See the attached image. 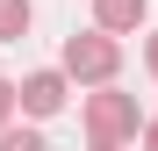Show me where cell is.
<instances>
[{
    "mask_svg": "<svg viewBox=\"0 0 158 151\" xmlns=\"http://www.w3.org/2000/svg\"><path fill=\"white\" fill-rule=\"evenodd\" d=\"M65 72L79 86H115V72H122V43L108 29H86V36H65Z\"/></svg>",
    "mask_w": 158,
    "mask_h": 151,
    "instance_id": "6da1fadb",
    "label": "cell"
},
{
    "mask_svg": "<svg viewBox=\"0 0 158 151\" xmlns=\"http://www.w3.org/2000/svg\"><path fill=\"white\" fill-rule=\"evenodd\" d=\"M86 137H94V144H115V151H122V137H144L137 94H115V86L86 94Z\"/></svg>",
    "mask_w": 158,
    "mask_h": 151,
    "instance_id": "7a4b0ae2",
    "label": "cell"
},
{
    "mask_svg": "<svg viewBox=\"0 0 158 151\" xmlns=\"http://www.w3.org/2000/svg\"><path fill=\"white\" fill-rule=\"evenodd\" d=\"M65 94H72V72L58 65V72H29V79H22V115H58L65 108Z\"/></svg>",
    "mask_w": 158,
    "mask_h": 151,
    "instance_id": "3957f363",
    "label": "cell"
},
{
    "mask_svg": "<svg viewBox=\"0 0 158 151\" xmlns=\"http://www.w3.org/2000/svg\"><path fill=\"white\" fill-rule=\"evenodd\" d=\"M144 22H151V0H94V29H108V36H129Z\"/></svg>",
    "mask_w": 158,
    "mask_h": 151,
    "instance_id": "277c9868",
    "label": "cell"
},
{
    "mask_svg": "<svg viewBox=\"0 0 158 151\" xmlns=\"http://www.w3.org/2000/svg\"><path fill=\"white\" fill-rule=\"evenodd\" d=\"M29 22H36L29 0H0V43H22V36H29Z\"/></svg>",
    "mask_w": 158,
    "mask_h": 151,
    "instance_id": "5b68a950",
    "label": "cell"
},
{
    "mask_svg": "<svg viewBox=\"0 0 158 151\" xmlns=\"http://www.w3.org/2000/svg\"><path fill=\"white\" fill-rule=\"evenodd\" d=\"M0 151H50L43 130H0Z\"/></svg>",
    "mask_w": 158,
    "mask_h": 151,
    "instance_id": "8992f818",
    "label": "cell"
},
{
    "mask_svg": "<svg viewBox=\"0 0 158 151\" xmlns=\"http://www.w3.org/2000/svg\"><path fill=\"white\" fill-rule=\"evenodd\" d=\"M15 108H22V86H15V79H0V130L15 122Z\"/></svg>",
    "mask_w": 158,
    "mask_h": 151,
    "instance_id": "52a82bcc",
    "label": "cell"
},
{
    "mask_svg": "<svg viewBox=\"0 0 158 151\" xmlns=\"http://www.w3.org/2000/svg\"><path fill=\"white\" fill-rule=\"evenodd\" d=\"M144 65H151V79H158V29L144 36Z\"/></svg>",
    "mask_w": 158,
    "mask_h": 151,
    "instance_id": "ba28073f",
    "label": "cell"
},
{
    "mask_svg": "<svg viewBox=\"0 0 158 151\" xmlns=\"http://www.w3.org/2000/svg\"><path fill=\"white\" fill-rule=\"evenodd\" d=\"M144 151H158V115H151V122H144Z\"/></svg>",
    "mask_w": 158,
    "mask_h": 151,
    "instance_id": "9c48e42d",
    "label": "cell"
},
{
    "mask_svg": "<svg viewBox=\"0 0 158 151\" xmlns=\"http://www.w3.org/2000/svg\"><path fill=\"white\" fill-rule=\"evenodd\" d=\"M94 151H115V144H94Z\"/></svg>",
    "mask_w": 158,
    "mask_h": 151,
    "instance_id": "30bf717a",
    "label": "cell"
}]
</instances>
